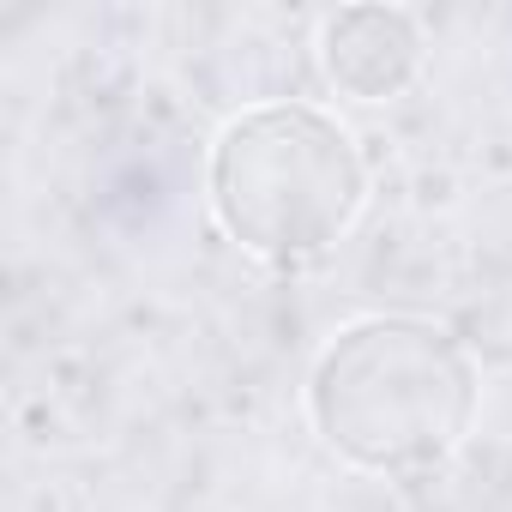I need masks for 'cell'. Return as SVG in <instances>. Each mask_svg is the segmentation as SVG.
<instances>
[{
	"instance_id": "6da1fadb",
	"label": "cell",
	"mask_w": 512,
	"mask_h": 512,
	"mask_svg": "<svg viewBox=\"0 0 512 512\" xmlns=\"http://www.w3.org/2000/svg\"><path fill=\"white\" fill-rule=\"evenodd\" d=\"M470 350L410 314H374L344 326L308 380V416L332 452L362 470L416 476L440 470L476 422Z\"/></svg>"
},
{
	"instance_id": "7a4b0ae2",
	"label": "cell",
	"mask_w": 512,
	"mask_h": 512,
	"mask_svg": "<svg viewBox=\"0 0 512 512\" xmlns=\"http://www.w3.org/2000/svg\"><path fill=\"white\" fill-rule=\"evenodd\" d=\"M368 169L344 121L314 103H260L211 145V211L272 266H302L356 223Z\"/></svg>"
},
{
	"instance_id": "3957f363",
	"label": "cell",
	"mask_w": 512,
	"mask_h": 512,
	"mask_svg": "<svg viewBox=\"0 0 512 512\" xmlns=\"http://www.w3.org/2000/svg\"><path fill=\"white\" fill-rule=\"evenodd\" d=\"M320 67L356 103H386L422 73V25L404 7H344L320 25Z\"/></svg>"
}]
</instances>
